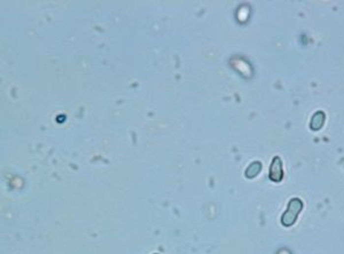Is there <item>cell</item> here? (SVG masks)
I'll return each instance as SVG.
<instances>
[{"instance_id": "obj_1", "label": "cell", "mask_w": 344, "mask_h": 254, "mask_svg": "<svg viewBox=\"0 0 344 254\" xmlns=\"http://www.w3.org/2000/svg\"><path fill=\"white\" fill-rule=\"evenodd\" d=\"M303 208V203H302L301 199L298 198H293L288 204L287 211L284 212L282 218H281V224H282L284 227H291L295 222L297 220L298 214Z\"/></svg>"}, {"instance_id": "obj_2", "label": "cell", "mask_w": 344, "mask_h": 254, "mask_svg": "<svg viewBox=\"0 0 344 254\" xmlns=\"http://www.w3.org/2000/svg\"><path fill=\"white\" fill-rule=\"evenodd\" d=\"M283 177V169H282V162H281L280 157L273 158L272 164L270 166V179L273 182H280Z\"/></svg>"}, {"instance_id": "obj_3", "label": "cell", "mask_w": 344, "mask_h": 254, "mask_svg": "<svg viewBox=\"0 0 344 254\" xmlns=\"http://www.w3.org/2000/svg\"><path fill=\"white\" fill-rule=\"evenodd\" d=\"M325 119H326L325 113H322V111H318V113H315L313 114V117H312V120H311V124H310L312 130L313 131L320 130V128L324 126Z\"/></svg>"}, {"instance_id": "obj_4", "label": "cell", "mask_w": 344, "mask_h": 254, "mask_svg": "<svg viewBox=\"0 0 344 254\" xmlns=\"http://www.w3.org/2000/svg\"><path fill=\"white\" fill-rule=\"evenodd\" d=\"M260 169H262V164L259 162H253L252 164L249 165V168L246 169V176L248 179H252L256 175H258Z\"/></svg>"}, {"instance_id": "obj_5", "label": "cell", "mask_w": 344, "mask_h": 254, "mask_svg": "<svg viewBox=\"0 0 344 254\" xmlns=\"http://www.w3.org/2000/svg\"><path fill=\"white\" fill-rule=\"evenodd\" d=\"M155 254H157V253H155Z\"/></svg>"}]
</instances>
